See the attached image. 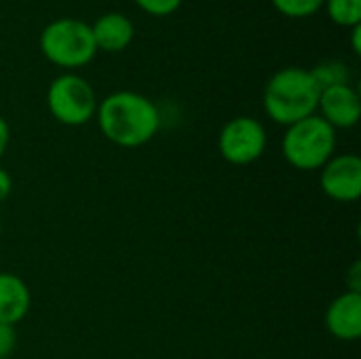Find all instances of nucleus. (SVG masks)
I'll return each instance as SVG.
<instances>
[{"label": "nucleus", "mask_w": 361, "mask_h": 359, "mask_svg": "<svg viewBox=\"0 0 361 359\" xmlns=\"http://www.w3.org/2000/svg\"><path fill=\"white\" fill-rule=\"evenodd\" d=\"M319 186L326 197L351 203L361 195V159L353 152L334 154L319 169Z\"/></svg>", "instance_id": "7"}, {"label": "nucleus", "mask_w": 361, "mask_h": 359, "mask_svg": "<svg viewBox=\"0 0 361 359\" xmlns=\"http://www.w3.org/2000/svg\"><path fill=\"white\" fill-rule=\"evenodd\" d=\"M319 116L334 129H351L360 123V93L351 85H336L322 89L317 102Z\"/></svg>", "instance_id": "8"}, {"label": "nucleus", "mask_w": 361, "mask_h": 359, "mask_svg": "<svg viewBox=\"0 0 361 359\" xmlns=\"http://www.w3.org/2000/svg\"><path fill=\"white\" fill-rule=\"evenodd\" d=\"M322 89L305 68H283L275 72L262 95L264 112L277 125L290 127L311 114H317Z\"/></svg>", "instance_id": "2"}, {"label": "nucleus", "mask_w": 361, "mask_h": 359, "mask_svg": "<svg viewBox=\"0 0 361 359\" xmlns=\"http://www.w3.org/2000/svg\"><path fill=\"white\" fill-rule=\"evenodd\" d=\"M336 150V129L330 127L319 114H311L286 127L281 152L286 161L300 171L322 169Z\"/></svg>", "instance_id": "3"}, {"label": "nucleus", "mask_w": 361, "mask_h": 359, "mask_svg": "<svg viewBox=\"0 0 361 359\" xmlns=\"http://www.w3.org/2000/svg\"><path fill=\"white\" fill-rule=\"evenodd\" d=\"M271 2H273V6H275L281 15H286V17H290V19H305V17H311V15H315L317 11H322L324 4H326V0H271Z\"/></svg>", "instance_id": "14"}, {"label": "nucleus", "mask_w": 361, "mask_h": 359, "mask_svg": "<svg viewBox=\"0 0 361 359\" xmlns=\"http://www.w3.org/2000/svg\"><path fill=\"white\" fill-rule=\"evenodd\" d=\"M8 140H11L8 123L4 121V116H0V159L4 157V152H6V148H8Z\"/></svg>", "instance_id": "19"}, {"label": "nucleus", "mask_w": 361, "mask_h": 359, "mask_svg": "<svg viewBox=\"0 0 361 359\" xmlns=\"http://www.w3.org/2000/svg\"><path fill=\"white\" fill-rule=\"evenodd\" d=\"M324 6L341 28H355L361 23V0H326Z\"/></svg>", "instance_id": "13"}, {"label": "nucleus", "mask_w": 361, "mask_h": 359, "mask_svg": "<svg viewBox=\"0 0 361 359\" xmlns=\"http://www.w3.org/2000/svg\"><path fill=\"white\" fill-rule=\"evenodd\" d=\"M361 264L360 262H355L353 267H351V273H349V279H347V286H349V290L347 292H357L361 294Z\"/></svg>", "instance_id": "17"}, {"label": "nucleus", "mask_w": 361, "mask_h": 359, "mask_svg": "<svg viewBox=\"0 0 361 359\" xmlns=\"http://www.w3.org/2000/svg\"><path fill=\"white\" fill-rule=\"evenodd\" d=\"M30 307L32 294L27 284L13 273H0V324H19Z\"/></svg>", "instance_id": "11"}, {"label": "nucleus", "mask_w": 361, "mask_h": 359, "mask_svg": "<svg viewBox=\"0 0 361 359\" xmlns=\"http://www.w3.org/2000/svg\"><path fill=\"white\" fill-rule=\"evenodd\" d=\"M11 190H13V180L8 176V171L0 167V203H4L8 199Z\"/></svg>", "instance_id": "18"}, {"label": "nucleus", "mask_w": 361, "mask_h": 359, "mask_svg": "<svg viewBox=\"0 0 361 359\" xmlns=\"http://www.w3.org/2000/svg\"><path fill=\"white\" fill-rule=\"evenodd\" d=\"M17 345V332L15 326L8 324H0V359H6Z\"/></svg>", "instance_id": "16"}, {"label": "nucleus", "mask_w": 361, "mask_h": 359, "mask_svg": "<svg viewBox=\"0 0 361 359\" xmlns=\"http://www.w3.org/2000/svg\"><path fill=\"white\" fill-rule=\"evenodd\" d=\"M326 330L338 339L353 343L361 336V294L343 292L326 311Z\"/></svg>", "instance_id": "9"}, {"label": "nucleus", "mask_w": 361, "mask_h": 359, "mask_svg": "<svg viewBox=\"0 0 361 359\" xmlns=\"http://www.w3.org/2000/svg\"><path fill=\"white\" fill-rule=\"evenodd\" d=\"M47 106L57 123L68 127H80L95 116L97 97L93 87L82 76L61 74L49 85Z\"/></svg>", "instance_id": "5"}, {"label": "nucleus", "mask_w": 361, "mask_h": 359, "mask_svg": "<svg viewBox=\"0 0 361 359\" xmlns=\"http://www.w3.org/2000/svg\"><path fill=\"white\" fill-rule=\"evenodd\" d=\"M309 72H311V76L319 89H328V87H336V85H349V78H351V70L338 59L324 61Z\"/></svg>", "instance_id": "12"}, {"label": "nucleus", "mask_w": 361, "mask_h": 359, "mask_svg": "<svg viewBox=\"0 0 361 359\" xmlns=\"http://www.w3.org/2000/svg\"><path fill=\"white\" fill-rule=\"evenodd\" d=\"M95 116L104 138L123 148L148 144L161 127V114L154 102L135 91L110 93L97 104Z\"/></svg>", "instance_id": "1"}, {"label": "nucleus", "mask_w": 361, "mask_h": 359, "mask_svg": "<svg viewBox=\"0 0 361 359\" xmlns=\"http://www.w3.org/2000/svg\"><path fill=\"white\" fill-rule=\"evenodd\" d=\"M40 51L53 66L76 70L93 61L97 47L89 23L74 17H61L47 23L40 32Z\"/></svg>", "instance_id": "4"}, {"label": "nucleus", "mask_w": 361, "mask_h": 359, "mask_svg": "<svg viewBox=\"0 0 361 359\" xmlns=\"http://www.w3.org/2000/svg\"><path fill=\"white\" fill-rule=\"evenodd\" d=\"M353 30V36H351V47H353V53L360 55L361 53V25L351 28Z\"/></svg>", "instance_id": "20"}, {"label": "nucleus", "mask_w": 361, "mask_h": 359, "mask_svg": "<svg viewBox=\"0 0 361 359\" xmlns=\"http://www.w3.org/2000/svg\"><path fill=\"white\" fill-rule=\"evenodd\" d=\"M144 13L152 15V17H167L173 15L180 6L182 0H133Z\"/></svg>", "instance_id": "15"}, {"label": "nucleus", "mask_w": 361, "mask_h": 359, "mask_svg": "<svg viewBox=\"0 0 361 359\" xmlns=\"http://www.w3.org/2000/svg\"><path fill=\"white\" fill-rule=\"evenodd\" d=\"M267 142V129L258 118L237 116L222 127L218 135V150L231 165H250L264 154Z\"/></svg>", "instance_id": "6"}, {"label": "nucleus", "mask_w": 361, "mask_h": 359, "mask_svg": "<svg viewBox=\"0 0 361 359\" xmlns=\"http://www.w3.org/2000/svg\"><path fill=\"white\" fill-rule=\"evenodd\" d=\"M93 40L97 51H108V53H118L123 49H127L133 40V23L129 17H125L123 13H106L102 15L93 25Z\"/></svg>", "instance_id": "10"}]
</instances>
